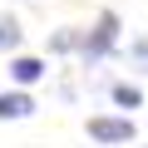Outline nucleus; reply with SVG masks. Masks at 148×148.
<instances>
[{"label": "nucleus", "instance_id": "obj_5", "mask_svg": "<svg viewBox=\"0 0 148 148\" xmlns=\"http://www.w3.org/2000/svg\"><path fill=\"white\" fill-rule=\"evenodd\" d=\"M109 99H114L119 109H143V89H138V84H128V79H119V84L109 89Z\"/></svg>", "mask_w": 148, "mask_h": 148}, {"label": "nucleus", "instance_id": "obj_6", "mask_svg": "<svg viewBox=\"0 0 148 148\" xmlns=\"http://www.w3.org/2000/svg\"><path fill=\"white\" fill-rule=\"evenodd\" d=\"M20 40H25L20 20H15V15H0V54H10V49H20Z\"/></svg>", "mask_w": 148, "mask_h": 148}, {"label": "nucleus", "instance_id": "obj_1", "mask_svg": "<svg viewBox=\"0 0 148 148\" xmlns=\"http://www.w3.org/2000/svg\"><path fill=\"white\" fill-rule=\"evenodd\" d=\"M119 10H99L94 15V25L89 30H79V59L84 64H99V59H109L114 54V45H119Z\"/></svg>", "mask_w": 148, "mask_h": 148}, {"label": "nucleus", "instance_id": "obj_4", "mask_svg": "<svg viewBox=\"0 0 148 148\" xmlns=\"http://www.w3.org/2000/svg\"><path fill=\"white\" fill-rule=\"evenodd\" d=\"M35 114V99L25 89H5L0 94V119H30Z\"/></svg>", "mask_w": 148, "mask_h": 148}, {"label": "nucleus", "instance_id": "obj_7", "mask_svg": "<svg viewBox=\"0 0 148 148\" xmlns=\"http://www.w3.org/2000/svg\"><path fill=\"white\" fill-rule=\"evenodd\" d=\"M49 54H79V30H74V25L54 30L49 35Z\"/></svg>", "mask_w": 148, "mask_h": 148}, {"label": "nucleus", "instance_id": "obj_8", "mask_svg": "<svg viewBox=\"0 0 148 148\" xmlns=\"http://www.w3.org/2000/svg\"><path fill=\"white\" fill-rule=\"evenodd\" d=\"M128 64L148 74V35H133V40H128Z\"/></svg>", "mask_w": 148, "mask_h": 148}, {"label": "nucleus", "instance_id": "obj_2", "mask_svg": "<svg viewBox=\"0 0 148 148\" xmlns=\"http://www.w3.org/2000/svg\"><path fill=\"white\" fill-rule=\"evenodd\" d=\"M133 119L128 114H94L89 119V138L94 143H133Z\"/></svg>", "mask_w": 148, "mask_h": 148}, {"label": "nucleus", "instance_id": "obj_3", "mask_svg": "<svg viewBox=\"0 0 148 148\" xmlns=\"http://www.w3.org/2000/svg\"><path fill=\"white\" fill-rule=\"evenodd\" d=\"M10 79H15L20 89L40 84V79H45V59H40V54H15V59H10Z\"/></svg>", "mask_w": 148, "mask_h": 148}]
</instances>
